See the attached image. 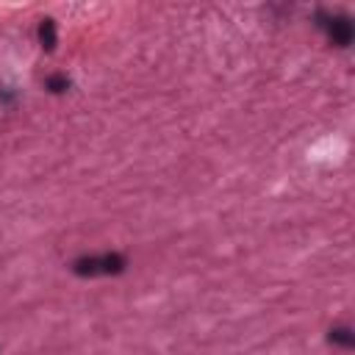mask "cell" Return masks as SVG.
I'll list each match as a JSON object with an SVG mask.
<instances>
[{
    "mask_svg": "<svg viewBox=\"0 0 355 355\" xmlns=\"http://www.w3.org/2000/svg\"><path fill=\"white\" fill-rule=\"evenodd\" d=\"M128 266L122 252H97V255H80L72 261V272L78 277H103V275H122Z\"/></svg>",
    "mask_w": 355,
    "mask_h": 355,
    "instance_id": "obj_1",
    "label": "cell"
},
{
    "mask_svg": "<svg viewBox=\"0 0 355 355\" xmlns=\"http://www.w3.org/2000/svg\"><path fill=\"white\" fill-rule=\"evenodd\" d=\"M316 28L336 44V47H349L355 36V25L347 14L341 11H316Z\"/></svg>",
    "mask_w": 355,
    "mask_h": 355,
    "instance_id": "obj_2",
    "label": "cell"
},
{
    "mask_svg": "<svg viewBox=\"0 0 355 355\" xmlns=\"http://www.w3.org/2000/svg\"><path fill=\"white\" fill-rule=\"evenodd\" d=\"M39 44H42V50H47V53L55 50V19L44 17V19L39 22Z\"/></svg>",
    "mask_w": 355,
    "mask_h": 355,
    "instance_id": "obj_3",
    "label": "cell"
},
{
    "mask_svg": "<svg viewBox=\"0 0 355 355\" xmlns=\"http://www.w3.org/2000/svg\"><path fill=\"white\" fill-rule=\"evenodd\" d=\"M327 341H330V344H338V347H344V349H349V347L355 344L352 327H349V324H336V327H330Z\"/></svg>",
    "mask_w": 355,
    "mask_h": 355,
    "instance_id": "obj_4",
    "label": "cell"
},
{
    "mask_svg": "<svg viewBox=\"0 0 355 355\" xmlns=\"http://www.w3.org/2000/svg\"><path fill=\"white\" fill-rule=\"evenodd\" d=\"M69 86H72V80H69L64 72H55V75H47V78H44V89H47L50 94H64Z\"/></svg>",
    "mask_w": 355,
    "mask_h": 355,
    "instance_id": "obj_5",
    "label": "cell"
}]
</instances>
